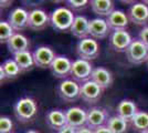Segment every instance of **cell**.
<instances>
[{
    "mask_svg": "<svg viewBox=\"0 0 148 133\" xmlns=\"http://www.w3.org/2000/svg\"><path fill=\"white\" fill-rule=\"evenodd\" d=\"M32 54H33L36 67L41 68V69H47V68L50 69L53 60L56 57V52L47 45H41V47L37 48L32 52Z\"/></svg>",
    "mask_w": 148,
    "mask_h": 133,
    "instance_id": "30bf717a",
    "label": "cell"
},
{
    "mask_svg": "<svg viewBox=\"0 0 148 133\" xmlns=\"http://www.w3.org/2000/svg\"><path fill=\"white\" fill-rule=\"evenodd\" d=\"M14 29L8 21H1L0 22V42L7 43L10 38L14 36Z\"/></svg>",
    "mask_w": 148,
    "mask_h": 133,
    "instance_id": "83f0119b",
    "label": "cell"
},
{
    "mask_svg": "<svg viewBox=\"0 0 148 133\" xmlns=\"http://www.w3.org/2000/svg\"><path fill=\"white\" fill-rule=\"evenodd\" d=\"M127 16L130 22L145 27L148 22V6L144 2H134L130 7Z\"/></svg>",
    "mask_w": 148,
    "mask_h": 133,
    "instance_id": "8fae6325",
    "label": "cell"
},
{
    "mask_svg": "<svg viewBox=\"0 0 148 133\" xmlns=\"http://www.w3.org/2000/svg\"><path fill=\"white\" fill-rule=\"evenodd\" d=\"M7 47L9 52H11L12 54L21 51H27L30 48V40L25 37V34L16 32L14 36H12L10 40L7 42Z\"/></svg>",
    "mask_w": 148,
    "mask_h": 133,
    "instance_id": "44dd1931",
    "label": "cell"
},
{
    "mask_svg": "<svg viewBox=\"0 0 148 133\" xmlns=\"http://www.w3.org/2000/svg\"><path fill=\"white\" fill-rule=\"evenodd\" d=\"M112 33L110 27L106 22V19L103 18H94L90 20L88 27V36L95 40H101L108 37Z\"/></svg>",
    "mask_w": 148,
    "mask_h": 133,
    "instance_id": "4fadbf2b",
    "label": "cell"
},
{
    "mask_svg": "<svg viewBox=\"0 0 148 133\" xmlns=\"http://www.w3.org/2000/svg\"><path fill=\"white\" fill-rule=\"evenodd\" d=\"M143 2H144V3H146V5H147V3H148V0H144V1H143Z\"/></svg>",
    "mask_w": 148,
    "mask_h": 133,
    "instance_id": "d590c367",
    "label": "cell"
},
{
    "mask_svg": "<svg viewBox=\"0 0 148 133\" xmlns=\"http://www.w3.org/2000/svg\"><path fill=\"white\" fill-rule=\"evenodd\" d=\"M12 59L18 63V65L20 67V69H21L22 72L29 71V70H31L36 65L34 59H33V54L29 50L14 53Z\"/></svg>",
    "mask_w": 148,
    "mask_h": 133,
    "instance_id": "cb8c5ba5",
    "label": "cell"
},
{
    "mask_svg": "<svg viewBox=\"0 0 148 133\" xmlns=\"http://www.w3.org/2000/svg\"><path fill=\"white\" fill-rule=\"evenodd\" d=\"M45 122L50 129L58 131V132L61 131L63 127L68 125L65 111L58 110V109L50 110L49 112L45 114Z\"/></svg>",
    "mask_w": 148,
    "mask_h": 133,
    "instance_id": "e0dca14e",
    "label": "cell"
},
{
    "mask_svg": "<svg viewBox=\"0 0 148 133\" xmlns=\"http://www.w3.org/2000/svg\"><path fill=\"white\" fill-rule=\"evenodd\" d=\"M146 64H147V67H148V59H147V61H146Z\"/></svg>",
    "mask_w": 148,
    "mask_h": 133,
    "instance_id": "8d00e7d4",
    "label": "cell"
},
{
    "mask_svg": "<svg viewBox=\"0 0 148 133\" xmlns=\"http://www.w3.org/2000/svg\"><path fill=\"white\" fill-rule=\"evenodd\" d=\"M0 68L3 70L7 79H16L22 72L21 69H20V67L18 65V63L13 59H7V60H5Z\"/></svg>",
    "mask_w": 148,
    "mask_h": 133,
    "instance_id": "4316f807",
    "label": "cell"
},
{
    "mask_svg": "<svg viewBox=\"0 0 148 133\" xmlns=\"http://www.w3.org/2000/svg\"><path fill=\"white\" fill-rule=\"evenodd\" d=\"M72 61L65 56H56V59L50 67V70L52 74L56 78L64 79L69 76H71V70H72Z\"/></svg>",
    "mask_w": 148,
    "mask_h": 133,
    "instance_id": "7c38bea8",
    "label": "cell"
},
{
    "mask_svg": "<svg viewBox=\"0 0 148 133\" xmlns=\"http://www.w3.org/2000/svg\"><path fill=\"white\" fill-rule=\"evenodd\" d=\"M106 22L110 27L111 31H115V30H125L128 27V16L127 13L119 10V9H115L113 12L106 18Z\"/></svg>",
    "mask_w": 148,
    "mask_h": 133,
    "instance_id": "ac0fdd59",
    "label": "cell"
},
{
    "mask_svg": "<svg viewBox=\"0 0 148 133\" xmlns=\"http://www.w3.org/2000/svg\"><path fill=\"white\" fill-rule=\"evenodd\" d=\"M130 124L136 131H139L140 133L148 131V112L138 111L137 114L132 119Z\"/></svg>",
    "mask_w": 148,
    "mask_h": 133,
    "instance_id": "484cf974",
    "label": "cell"
},
{
    "mask_svg": "<svg viewBox=\"0 0 148 133\" xmlns=\"http://www.w3.org/2000/svg\"><path fill=\"white\" fill-rule=\"evenodd\" d=\"M76 133H94V130H92V129H90L88 127L85 125V127L76 129Z\"/></svg>",
    "mask_w": 148,
    "mask_h": 133,
    "instance_id": "1f68e13d",
    "label": "cell"
},
{
    "mask_svg": "<svg viewBox=\"0 0 148 133\" xmlns=\"http://www.w3.org/2000/svg\"><path fill=\"white\" fill-rule=\"evenodd\" d=\"M58 133H76V129L70 127V125H66V127H63L61 131H59Z\"/></svg>",
    "mask_w": 148,
    "mask_h": 133,
    "instance_id": "d6a6232c",
    "label": "cell"
},
{
    "mask_svg": "<svg viewBox=\"0 0 148 133\" xmlns=\"http://www.w3.org/2000/svg\"><path fill=\"white\" fill-rule=\"evenodd\" d=\"M68 125L79 129V127H85L87 121V112L80 107H72L65 111Z\"/></svg>",
    "mask_w": 148,
    "mask_h": 133,
    "instance_id": "2e32d148",
    "label": "cell"
},
{
    "mask_svg": "<svg viewBox=\"0 0 148 133\" xmlns=\"http://www.w3.org/2000/svg\"><path fill=\"white\" fill-rule=\"evenodd\" d=\"M108 119L110 118L107 115V112L104 109L94 107V108H91L87 111L86 127H88L92 130H96V129L103 127V125H106Z\"/></svg>",
    "mask_w": 148,
    "mask_h": 133,
    "instance_id": "5bb4252c",
    "label": "cell"
},
{
    "mask_svg": "<svg viewBox=\"0 0 148 133\" xmlns=\"http://www.w3.org/2000/svg\"><path fill=\"white\" fill-rule=\"evenodd\" d=\"M68 8L71 9L72 11H80L82 9H85L87 5L90 3V1L87 0H68Z\"/></svg>",
    "mask_w": 148,
    "mask_h": 133,
    "instance_id": "f1b7e54d",
    "label": "cell"
},
{
    "mask_svg": "<svg viewBox=\"0 0 148 133\" xmlns=\"http://www.w3.org/2000/svg\"><path fill=\"white\" fill-rule=\"evenodd\" d=\"M142 133H148V131H145V132H142Z\"/></svg>",
    "mask_w": 148,
    "mask_h": 133,
    "instance_id": "74e56055",
    "label": "cell"
},
{
    "mask_svg": "<svg viewBox=\"0 0 148 133\" xmlns=\"http://www.w3.org/2000/svg\"><path fill=\"white\" fill-rule=\"evenodd\" d=\"M116 112L118 116H121L127 122H130L138 112V108H137V104L132 100H122L117 104Z\"/></svg>",
    "mask_w": 148,
    "mask_h": 133,
    "instance_id": "7402d4cb",
    "label": "cell"
},
{
    "mask_svg": "<svg viewBox=\"0 0 148 133\" xmlns=\"http://www.w3.org/2000/svg\"><path fill=\"white\" fill-rule=\"evenodd\" d=\"M134 39L126 29L125 30H115L112 31L108 38L110 48L115 52H126Z\"/></svg>",
    "mask_w": 148,
    "mask_h": 133,
    "instance_id": "52a82bcc",
    "label": "cell"
},
{
    "mask_svg": "<svg viewBox=\"0 0 148 133\" xmlns=\"http://www.w3.org/2000/svg\"><path fill=\"white\" fill-rule=\"evenodd\" d=\"M125 54L132 64H142L147 61L148 48L139 39H134Z\"/></svg>",
    "mask_w": 148,
    "mask_h": 133,
    "instance_id": "8992f818",
    "label": "cell"
},
{
    "mask_svg": "<svg viewBox=\"0 0 148 133\" xmlns=\"http://www.w3.org/2000/svg\"><path fill=\"white\" fill-rule=\"evenodd\" d=\"M88 27H90V20L87 19L85 16H75V19L70 31L73 34L75 38L80 39H85L88 38Z\"/></svg>",
    "mask_w": 148,
    "mask_h": 133,
    "instance_id": "ffe728a7",
    "label": "cell"
},
{
    "mask_svg": "<svg viewBox=\"0 0 148 133\" xmlns=\"http://www.w3.org/2000/svg\"><path fill=\"white\" fill-rule=\"evenodd\" d=\"M138 39L148 48V25L143 27V29L139 31V34H138Z\"/></svg>",
    "mask_w": 148,
    "mask_h": 133,
    "instance_id": "4dcf8cb0",
    "label": "cell"
},
{
    "mask_svg": "<svg viewBox=\"0 0 148 133\" xmlns=\"http://www.w3.org/2000/svg\"><path fill=\"white\" fill-rule=\"evenodd\" d=\"M58 94L62 100L66 102H73L80 98L81 84L74 81L73 79L62 80L58 85Z\"/></svg>",
    "mask_w": 148,
    "mask_h": 133,
    "instance_id": "277c9868",
    "label": "cell"
},
{
    "mask_svg": "<svg viewBox=\"0 0 148 133\" xmlns=\"http://www.w3.org/2000/svg\"><path fill=\"white\" fill-rule=\"evenodd\" d=\"M91 80L94 81L96 84H99L103 90H105V89H108L113 84L114 79L110 70H107L104 67H97L93 70Z\"/></svg>",
    "mask_w": 148,
    "mask_h": 133,
    "instance_id": "d6986e66",
    "label": "cell"
},
{
    "mask_svg": "<svg viewBox=\"0 0 148 133\" xmlns=\"http://www.w3.org/2000/svg\"><path fill=\"white\" fill-rule=\"evenodd\" d=\"M50 25V16L42 9H33L29 14V29L41 31Z\"/></svg>",
    "mask_w": 148,
    "mask_h": 133,
    "instance_id": "9a60e30c",
    "label": "cell"
},
{
    "mask_svg": "<svg viewBox=\"0 0 148 133\" xmlns=\"http://www.w3.org/2000/svg\"><path fill=\"white\" fill-rule=\"evenodd\" d=\"M13 129V122L8 116L0 118V133H11Z\"/></svg>",
    "mask_w": 148,
    "mask_h": 133,
    "instance_id": "f546056e",
    "label": "cell"
},
{
    "mask_svg": "<svg viewBox=\"0 0 148 133\" xmlns=\"http://www.w3.org/2000/svg\"><path fill=\"white\" fill-rule=\"evenodd\" d=\"M90 5H91L93 13H95L96 16H99V18H102V17L107 18L115 10L114 2L112 0H92L90 2Z\"/></svg>",
    "mask_w": 148,
    "mask_h": 133,
    "instance_id": "603a6c76",
    "label": "cell"
},
{
    "mask_svg": "<svg viewBox=\"0 0 148 133\" xmlns=\"http://www.w3.org/2000/svg\"><path fill=\"white\" fill-rule=\"evenodd\" d=\"M75 16L68 7H58L50 14V25L58 32H65L71 29Z\"/></svg>",
    "mask_w": 148,
    "mask_h": 133,
    "instance_id": "6da1fadb",
    "label": "cell"
},
{
    "mask_svg": "<svg viewBox=\"0 0 148 133\" xmlns=\"http://www.w3.org/2000/svg\"><path fill=\"white\" fill-rule=\"evenodd\" d=\"M106 127L111 130L112 133H126L128 129V122L116 114L108 119Z\"/></svg>",
    "mask_w": 148,
    "mask_h": 133,
    "instance_id": "d4e9b609",
    "label": "cell"
},
{
    "mask_svg": "<svg viewBox=\"0 0 148 133\" xmlns=\"http://www.w3.org/2000/svg\"><path fill=\"white\" fill-rule=\"evenodd\" d=\"M102 93L103 89L92 80L81 84L80 98L88 104H94L99 102L102 98Z\"/></svg>",
    "mask_w": 148,
    "mask_h": 133,
    "instance_id": "ba28073f",
    "label": "cell"
},
{
    "mask_svg": "<svg viewBox=\"0 0 148 133\" xmlns=\"http://www.w3.org/2000/svg\"><path fill=\"white\" fill-rule=\"evenodd\" d=\"M99 52H101V49H99L97 40L91 37L79 40V42L76 43V53L80 59L91 61L99 57Z\"/></svg>",
    "mask_w": 148,
    "mask_h": 133,
    "instance_id": "3957f363",
    "label": "cell"
},
{
    "mask_svg": "<svg viewBox=\"0 0 148 133\" xmlns=\"http://www.w3.org/2000/svg\"><path fill=\"white\" fill-rule=\"evenodd\" d=\"M29 14L30 12L27 9L17 7L8 16V22L11 25L14 31H22L25 28H29Z\"/></svg>",
    "mask_w": 148,
    "mask_h": 133,
    "instance_id": "9c48e42d",
    "label": "cell"
},
{
    "mask_svg": "<svg viewBox=\"0 0 148 133\" xmlns=\"http://www.w3.org/2000/svg\"><path fill=\"white\" fill-rule=\"evenodd\" d=\"M94 133H112V132H111V130L106 127V125H103V127L94 130Z\"/></svg>",
    "mask_w": 148,
    "mask_h": 133,
    "instance_id": "836d02e7",
    "label": "cell"
},
{
    "mask_svg": "<svg viewBox=\"0 0 148 133\" xmlns=\"http://www.w3.org/2000/svg\"><path fill=\"white\" fill-rule=\"evenodd\" d=\"M25 133H40V132H38V131H36V130H28V131Z\"/></svg>",
    "mask_w": 148,
    "mask_h": 133,
    "instance_id": "e575fe53",
    "label": "cell"
},
{
    "mask_svg": "<svg viewBox=\"0 0 148 133\" xmlns=\"http://www.w3.org/2000/svg\"><path fill=\"white\" fill-rule=\"evenodd\" d=\"M13 112L18 121L22 123H27L34 119L38 113V104L34 99L30 96L21 98L16 102L13 107Z\"/></svg>",
    "mask_w": 148,
    "mask_h": 133,
    "instance_id": "7a4b0ae2",
    "label": "cell"
},
{
    "mask_svg": "<svg viewBox=\"0 0 148 133\" xmlns=\"http://www.w3.org/2000/svg\"><path fill=\"white\" fill-rule=\"evenodd\" d=\"M94 68L92 63L87 60L83 59H76L72 63V70H71V76L76 82L84 83L91 80V76Z\"/></svg>",
    "mask_w": 148,
    "mask_h": 133,
    "instance_id": "5b68a950",
    "label": "cell"
}]
</instances>
